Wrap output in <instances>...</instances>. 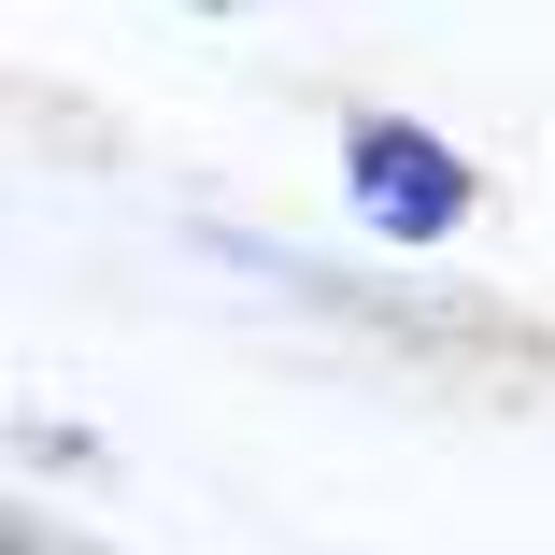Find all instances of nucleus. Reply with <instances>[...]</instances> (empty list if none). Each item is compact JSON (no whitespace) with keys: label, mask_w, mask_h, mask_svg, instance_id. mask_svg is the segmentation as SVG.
I'll list each match as a JSON object with an SVG mask.
<instances>
[{"label":"nucleus","mask_w":555,"mask_h":555,"mask_svg":"<svg viewBox=\"0 0 555 555\" xmlns=\"http://www.w3.org/2000/svg\"><path fill=\"white\" fill-rule=\"evenodd\" d=\"M327 171H343L357 243H385V257H441V243H470V229H485V157L441 129V115L343 100V129H327Z\"/></svg>","instance_id":"obj_1"},{"label":"nucleus","mask_w":555,"mask_h":555,"mask_svg":"<svg viewBox=\"0 0 555 555\" xmlns=\"http://www.w3.org/2000/svg\"><path fill=\"white\" fill-rule=\"evenodd\" d=\"M0 555H72V541H57V513H43V499H15V527H0Z\"/></svg>","instance_id":"obj_2"}]
</instances>
